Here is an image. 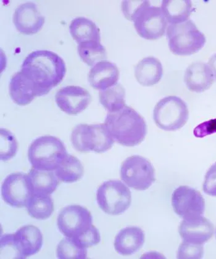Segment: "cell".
Returning a JSON list of instances; mask_svg holds the SVG:
<instances>
[{"mask_svg":"<svg viewBox=\"0 0 216 259\" xmlns=\"http://www.w3.org/2000/svg\"><path fill=\"white\" fill-rule=\"evenodd\" d=\"M57 254L60 259H85L88 257V249L78 246L72 238L66 237L58 245Z\"/></svg>","mask_w":216,"mask_h":259,"instance_id":"cell-29","label":"cell"},{"mask_svg":"<svg viewBox=\"0 0 216 259\" xmlns=\"http://www.w3.org/2000/svg\"><path fill=\"white\" fill-rule=\"evenodd\" d=\"M163 75V67L153 56L143 59L135 67V77L140 85L151 87L156 85Z\"/></svg>","mask_w":216,"mask_h":259,"instance_id":"cell-21","label":"cell"},{"mask_svg":"<svg viewBox=\"0 0 216 259\" xmlns=\"http://www.w3.org/2000/svg\"><path fill=\"white\" fill-rule=\"evenodd\" d=\"M208 66L211 68L213 75L216 79V53L210 58L208 61Z\"/></svg>","mask_w":216,"mask_h":259,"instance_id":"cell-37","label":"cell"},{"mask_svg":"<svg viewBox=\"0 0 216 259\" xmlns=\"http://www.w3.org/2000/svg\"><path fill=\"white\" fill-rule=\"evenodd\" d=\"M72 239L78 246L83 248L88 249L90 247L96 246L99 244L101 241V236L99 230L94 225H93L88 232L84 233L80 237Z\"/></svg>","mask_w":216,"mask_h":259,"instance_id":"cell-32","label":"cell"},{"mask_svg":"<svg viewBox=\"0 0 216 259\" xmlns=\"http://www.w3.org/2000/svg\"><path fill=\"white\" fill-rule=\"evenodd\" d=\"M13 22L19 32L24 35H33L44 26L45 18L37 6L32 2L22 4L16 8Z\"/></svg>","mask_w":216,"mask_h":259,"instance_id":"cell-15","label":"cell"},{"mask_svg":"<svg viewBox=\"0 0 216 259\" xmlns=\"http://www.w3.org/2000/svg\"><path fill=\"white\" fill-rule=\"evenodd\" d=\"M203 255V245H196L184 242L178 250L179 258H201Z\"/></svg>","mask_w":216,"mask_h":259,"instance_id":"cell-33","label":"cell"},{"mask_svg":"<svg viewBox=\"0 0 216 259\" xmlns=\"http://www.w3.org/2000/svg\"><path fill=\"white\" fill-rule=\"evenodd\" d=\"M59 230L67 238L80 237L88 232L93 225L91 212L79 205H71L63 208L58 216Z\"/></svg>","mask_w":216,"mask_h":259,"instance_id":"cell-9","label":"cell"},{"mask_svg":"<svg viewBox=\"0 0 216 259\" xmlns=\"http://www.w3.org/2000/svg\"><path fill=\"white\" fill-rule=\"evenodd\" d=\"M105 125L115 142L128 147L140 145L147 134L144 118L126 105L118 111L109 112Z\"/></svg>","mask_w":216,"mask_h":259,"instance_id":"cell-2","label":"cell"},{"mask_svg":"<svg viewBox=\"0 0 216 259\" xmlns=\"http://www.w3.org/2000/svg\"><path fill=\"white\" fill-rule=\"evenodd\" d=\"M1 160L7 161L16 156L18 143L15 135L7 129L1 128Z\"/></svg>","mask_w":216,"mask_h":259,"instance_id":"cell-30","label":"cell"},{"mask_svg":"<svg viewBox=\"0 0 216 259\" xmlns=\"http://www.w3.org/2000/svg\"><path fill=\"white\" fill-rule=\"evenodd\" d=\"M203 191L207 195L216 197V162L207 170L203 183Z\"/></svg>","mask_w":216,"mask_h":259,"instance_id":"cell-35","label":"cell"},{"mask_svg":"<svg viewBox=\"0 0 216 259\" xmlns=\"http://www.w3.org/2000/svg\"><path fill=\"white\" fill-rule=\"evenodd\" d=\"M73 39L78 45L101 43L100 30L97 25L90 19L83 17L72 20L69 26Z\"/></svg>","mask_w":216,"mask_h":259,"instance_id":"cell-22","label":"cell"},{"mask_svg":"<svg viewBox=\"0 0 216 259\" xmlns=\"http://www.w3.org/2000/svg\"><path fill=\"white\" fill-rule=\"evenodd\" d=\"M26 207L29 214L37 220L49 219L54 211V204L50 195L33 194Z\"/></svg>","mask_w":216,"mask_h":259,"instance_id":"cell-27","label":"cell"},{"mask_svg":"<svg viewBox=\"0 0 216 259\" xmlns=\"http://www.w3.org/2000/svg\"><path fill=\"white\" fill-rule=\"evenodd\" d=\"M14 240L21 259L36 254L43 246L40 230L32 225H26L17 231L14 234Z\"/></svg>","mask_w":216,"mask_h":259,"instance_id":"cell-16","label":"cell"},{"mask_svg":"<svg viewBox=\"0 0 216 259\" xmlns=\"http://www.w3.org/2000/svg\"><path fill=\"white\" fill-rule=\"evenodd\" d=\"M120 178L128 187L134 190H148L155 182V170L145 157L134 155L127 157L120 168Z\"/></svg>","mask_w":216,"mask_h":259,"instance_id":"cell-8","label":"cell"},{"mask_svg":"<svg viewBox=\"0 0 216 259\" xmlns=\"http://www.w3.org/2000/svg\"><path fill=\"white\" fill-rule=\"evenodd\" d=\"M216 133V119L206 121L200 123L193 131L196 138H204Z\"/></svg>","mask_w":216,"mask_h":259,"instance_id":"cell-36","label":"cell"},{"mask_svg":"<svg viewBox=\"0 0 216 259\" xmlns=\"http://www.w3.org/2000/svg\"><path fill=\"white\" fill-rule=\"evenodd\" d=\"M149 4V1H123L122 3V13L126 19L134 22L139 11Z\"/></svg>","mask_w":216,"mask_h":259,"instance_id":"cell-34","label":"cell"},{"mask_svg":"<svg viewBox=\"0 0 216 259\" xmlns=\"http://www.w3.org/2000/svg\"><path fill=\"white\" fill-rule=\"evenodd\" d=\"M100 102L109 112H115L122 109L125 105V90L120 83L111 88L100 91Z\"/></svg>","mask_w":216,"mask_h":259,"instance_id":"cell-26","label":"cell"},{"mask_svg":"<svg viewBox=\"0 0 216 259\" xmlns=\"http://www.w3.org/2000/svg\"><path fill=\"white\" fill-rule=\"evenodd\" d=\"M145 233L140 228H124L115 238L114 249L120 255H133L142 248L145 243Z\"/></svg>","mask_w":216,"mask_h":259,"instance_id":"cell-19","label":"cell"},{"mask_svg":"<svg viewBox=\"0 0 216 259\" xmlns=\"http://www.w3.org/2000/svg\"><path fill=\"white\" fill-rule=\"evenodd\" d=\"M77 50L81 60L89 66H94L107 58L105 48L101 43L80 44Z\"/></svg>","mask_w":216,"mask_h":259,"instance_id":"cell-28","label":"cell"},{"mask_svg":"<svg viewBox=\"0 0 216 259\" xmlns=\"http://www.w3.org/2000/svg\"><path fill=\"white\" fill-rule=\"evenodd\" d=\"M2 196L11 207H27L33 195V190L26 174L12 173L6 177L2 185Z\"/></svg>","mask_w":216,"mask_h":259,"instance_id":"cell-11","label":"cell"},{"mask_svg":"<svg viewBox=\"0 0 216 259\" xmlns=\"http://www.w3.org/2000/svg\"><path fill=\"white\" fill-rule=\"evenodd\" d=\"M97 201L104 212L112 215H120L131 206V190L119 180H109L98 188Z\"/></svg>","mask_w":216,"mask_h":259,"instance_id":"cell-7","label":"cell"},{"mask_svg":"<svg viewBox=\"0 0 216 259\" xmlns=\"http://www.w3.org/2000/svg\"><path fill=\"white\" fill-rule=\"evenodd\" d=\"M66 70L65 62L57 53L36 50L25 59L21 71L34 83L38 97H42L63 80Z\"/></svg>","mask_w":216,"mask_h":259,"instance_id":"cell-1","label":"cell"},{"mask_svg":"<svg viewBox=\"0 0 216 259\" xmlns=\"http://www.w3.org/2000/svg\"><path fill=\"white\" fill-rule=\"evenodd\" d=\"M161 10L170 24H179L189 20L193 11L192 3L190 0H163Z\"/></svg>","mask_w":216,"mask_h":259,"instance_id":"cell-23","label":"cell"},{"mask_svg":"<svg viewBox=\"0 0 216 259\" xmlns=\"http://www.w3.org/2000/svg\"><path fill=\"white\" fill-rule=\"evenodd\" d=\"M9 92L13 102L21 106L29 105L38 97L34 83L21 71L16 72L11 78Z\"/></svg>","mask_w":216,"mask_h":259,"instance_id":"cell-20","label":"cell"},{"mask_svg":"<svg viewBox=\"0 0 216 259\" xmlns=\"http://www.w3.org/2000/svg\"><path fill=\"white\" fill-rule=\"evenodd\" d=\"M179 234L185 243L203 245L214 234V226L203 215L185 219L179 227Z\"/></svg>","mask_w":216,"mask_h":259,"instance_id":"cell-14","label":"cell"},{"mask_svg":"<svg viewBox=\"0 0 216 259\" xmlns=\"http://www.w3.org/2000/svg\"><path fill=\"white\" fill-rule=\"evenodd\" d=\"M134 27L142 38L156 40L164 36L167 22L161 8L146 5L135 18Z\"/></svg>","mask_w":216,"mask_h":259,"instance_id":"cell-10","label":"cell"},{"mask_svg":"<svg viewBox=\"0 0 216 259\" xmlns=\"http://www.w3.org/2000/svg\"><path fill=\"white\" fill-rule=\"evenodd\" d=\"M214 75L208 64L196 62L187 67L184 75L187 88L191 92L202 93L211 88Z\"/></svg>","mask_w":216,"mask_h":259,"instance_id":"cell-17","label":"cell"},{"mask_svg":"<svg viewBox=\"0 0 216 259\" xmlns=\"http://www.w3.org/2000/svg\"><path fill=\"white\" fill-rule=\"evenodd\" d=\"M119 78L116 65L107 61L99 62L93 66L89 74V81L93 88L103 91L116 85Z\"/></svg>","mask_w":216,"mask_h":259,"instance_id":"cell-18","label":"cell"},{"mask_svg":"<svg viewBox=\"0 0 216 259\" xmlns=\"http://www.w3.org/2000/svg\"><path fill=\"white\" fill-rule=\"evenodd\" d=\"M71 140L73 147L81 153H105L113 147L115 142L105 123L77 125L72 130Z\"/></svg>","mask_w":216,"mask_h":259,"instance_id":"cell-5","label":"cell"},{"mask_svg":"<svg viewBox=\"0 0 216 259\" xmlns=\"http://www.w3.org/2000/svg\"><path fill=\"white\" fill-rule=\"evenodd\" d=\"M55 101L62 111L70 115L81 113L91 103L88 90L80 86L70 85L58 90Z\"/></svg>","mask_w":216,"mask_h":259,"instance_id":"cell-13","label":"cell"},{"mask_svg":"<svg viewBox=\"0 0 216 259\" xmlns=\"http://www.w3.org/2000/svg\"><path fill=\"white\" fill-rule=\"evenodd\" d=\"M55 171L56 176L60 181L71 184L82 178L83 167L77 157L67 154Z\"/></svg>","mask_w":216,"mask_h":259,"instance_id":"cell-25","label":"cell"},{"mask_svg":"<svg viewBox=\"0 0 216 259\" xmlns=\"http://www.w3.org/2000/svg\"><path fill=\"white\" fill-rule=\"evenodd\" d=\"M67 154L65 146L60 139L46 135L37 138L31 143L28 159L36 169L53 171L57 169Z\"/></svg>","mask_w":216,"mask_h":259,"instance_id":"cell-3","label":"cell"},{"mask_svg":"<svg viewBox=\"0 0 216 259\" xmlns=\"http://www.w3.org/2000/svg\"><path fill=\"white\" fill-rule=\"evenodd\" d=\"M172 205L177 215L184 219L203 215L205 210L203 196L187 186H181L174 191Z\"/></svg>","mask_w":216,"mask_h":259,"instance_id":"cell-12","label":"cell"},{"mask_svg":"<svg viewBox=\"0 0 216 259\" xmlns=\"http://www.w3.org/2000/svg\"><path fill=\"white\" fill-rule=\"evenodd\" d=\"M28 176L33 194L51 195L57 190L59 183L57 176L53 171L33 168Z\"/></svg>","mask_w":216,"mask_h":259,"instance_id":"cell-24","label":"cell"},{"mask_svg":"<svg viewBox=\"0 0 216 259\" xmlns=\"http://www.w3.org/2000/svg\"><path fill=\"white\" fill-rule=\"evenodd\" d=\"M166 36L170 52L177 56L194 55L206 42L205 35L192 20L168 25Z\"/></svg>","mask_w":216,"mask_h":259,"instance_id":"cell-4","label":"cell"},{"mask_svg":"<svg viewBox=\"0 0 216 259\" xmlns=\"http://www.w3.org/2000/svg\"><path fill=\"white\" fill-rule=\"evenodd\" d=\"M189 117L186 103L176 96L162 98L154 108V122L165 131H176L182 128L186 124Z\"/></svg>","mask_w":216,"mask_h":259,"instance_id":"cell-6","label":"cell"},{"mask_svg":"<svg viewBox=\"0 0 216 259\" xmlns=\"http://www.w3.org/2000/svg\"><path fill=\"white\" fill-rule=\"evenodd\" d=\"M1 258H21L14 240V234H5L1 236Z\"/></svg>","mask_w":216,"mask_h":259,"instance_id":"cell-31","label":"cell"}]
</instances>
